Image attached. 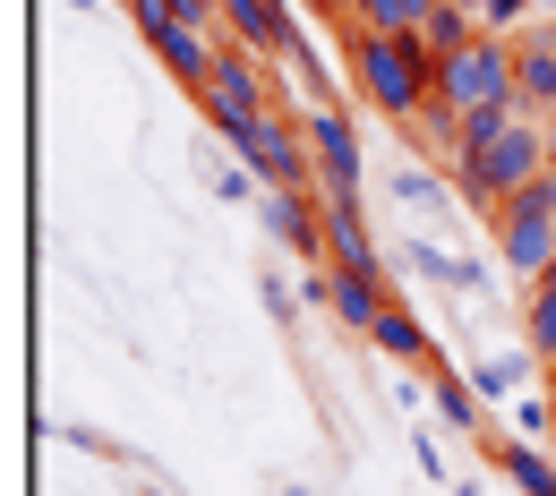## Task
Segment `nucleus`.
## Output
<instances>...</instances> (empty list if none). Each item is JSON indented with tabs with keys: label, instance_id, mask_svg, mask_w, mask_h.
I'll list each match as a JSON object with an SVG mask.
<instances>
[{
	"label": "nucleus",
	"instance_id": "obj_1",
	"mask_svg": "<svg viewBox=\"0 0 556 496\" xmlns=\"http://www.w3.org/2000/svg\"><path fill=\"white\" fill-rule=\"evenodd\" d=\"M445 171H454V198H463V206L496 214L505 198H514V189H531V180L548 171V120H540V112H522V120H514L505 138L463 145V154H454Z\"/></svg>",
	"mask_w": 556,
	"mask_h": 496
},
{
	"label": "nucleus",
	"instance_id": "obj_2",
	"mask_svg": "<svg viewBox=\"0 0 556 496\" xmlns=\"http://www.w3.org/2000/svg\"><path fill=\"white\" fill-rule=\"evenodd\" d=\"M351 77H359V94H368L386 120H403V129L437 103V52H428L419 35H351Z\"/></svg>",
	"mask_w": 556,
	"mask_h": 496
},
{
	"label": "nucleus",
	"instance_id": "obj_3",
	"mask_svg": "<svg viewBox=\"0 0 556 496\" xmlns=\"http://www.w3.org/2000/svg\"><path fill=\"white\" fill-rule=\"evenodd\" d=\"M488 231H496V266L531 291V283L556 266V163L531 180V189H514L505 206L488 214Z\"/></svg>",
	"mask_w": 556,
	"mask_h": 496
},
{
	"label": "nucleus",
	"instance_id": "obj_4",
	"mask_svg": "<svg viewBox=\"0 0 556 496\" xmlns=\"http://www.w3.org/2000/svg\"><path fill=\"white\" fill-rule=\"evenodd\" d=\"M437 103L445 112H488V103H522V52L505 43V35H480V43H463V52H445L437 61Z\"/></svg>",
	"mask_w": 556,
	"mask_h": 496
},
{
	"label": "nucleus",
	"instance_id": "obj_5",
	"mask_svg": "<svg viewBox=\"0 0 556 496\" xmlns=\"http://www.w3.org/2000/svg\"><path fill=\"white\" fill-rule=\"evenodd\" d=\"M223 145L266 180V189H317V154H308V129L291 112H257L240 129H223Z\"/></svg>",
	"mask_w": 556,
	"mask_h": 496
},
{
	"label": "nucleus",
	"instance_id": "obj_6",
	"mask_svg": "<svg viewBox=\"0 0 556 496\" xmlns=\"http://www.w3.org/2000/svg\"><path fill=\"white\" fill-rule=\"evenodd\" d=\"M300 129H308V154H317V189L326 198H359V171H368L359 120L343 103H300Z\"/></svg>",
	"mask_w": 556,
	"mask_h": 496
},
{
	"label": "nucleus",
	"instance_id": "obj_7",
	"mask_svg": "<svg viewBox=\"0 0 556 496\" xmlns=\"http://www.w3.org/2000/svg\"><path fill=\"white\" fill-rule=\"evenodd\" d=\"M198 112L214 120V138H223V129H240V120H257V112H275V94H266V69H257V52H249V43H223L214 77L198 86Z\"/></svg>",
	"mask_w": 556,
	"mask_h": 496
},
{
	"label": "nucleus",
	"instance_id": "obj_8",
	"mask_svg": "<svg viewBox=\"0 0 556 496\" xmlns=\"http://www.w3.org/2000/svg\"><path fill=\"white\" fill-rule=\"evenodd\" d=\"M223 35H231V43H249V52H257V61H266V52H291V43H308V35H300V17H291V0H223Z\"/></svg>",
	"mask_w": 556,
	"mask_h": 496
},
{
	"label": "nucleus",
	"instance_id": "obj_9",
	"mask_svg": "<svg viewBox=\"0 0 556 496\" xmlns=\"http://www.w3.org/2000/svg\"><path fill=\"white\" fill-rule=\"evenodd\" d=\"M394 257L412 266L419 283H437L445 300H480V308H488V266H480V257H454V249H437V240H419V231H412V240H394Z\"/></svg>",
	"mask_w": 556,
	"mask_h": 496
},
{
	"label": "nucleus",
	"instance_id": "obj_10",
	"mask_svg": "<svg viewBox=\"0 0 556 496\" xmlns=\"http://www.w3.org/2000/svg\"><path fill=\"white\" fill-rule=\"evenodd\" d=\"M326 308H334L351 334L368 343V334H377V317H386V275H377V266H334V291H326Z\"/></svg>",
	"mask_w": 556,
	"mask_h": 496
},
{
	"label": "nucleus",
	"instance_id": "obj_11",
	"mask_svg": "<svg viewBox=\"0 0 556 496\" xmlns=\"http://www.w3.org/2000/svg\"><path fill=\"white\" fill-rule=\"evenodd\" d=\"M514 52H522V112H556V17H540L531 35H514Z\"/></svg>",
	"mask_w": 556,
	"mask_h": 496
},
{
	"label": "nucleus",
	"instance_id": "obj_12",
	"mask_svg": "<svg viewBox=\"0 0 556 496\" xmlns=\"http://www.w3.org/2000/svg\"><path fill=\"white\" fill-rule=\"evenodd\" d=\"M326 266H377V231L359 198H326Z\"/></svg>",
	"mask_w": 556,
	"mask_h": 496
},
{
	"label": "nucleus",
	"instance_id": "obj_13",
	"mask_svg": "<svg viewBox=\"0 0 556 496\" xmlns=\"http://www.w3.org/2000/svg\"><path fill=\"white\" fill-rule=\"evenodd\" d=\"M368 343H377L386 359H403V368H437V359H445V343L419 326L403 300H386V317H377V334H368Z\"/></svg>",
	"mask_w": 556,
	"mask_h": 496
},
{
	"label": "nucleus",
	"instance_id": "obj_14",
	"mask_svg": "<svg viewBox=\"0 0 556 496\" xmlns=\"http://www.w3.org/2000/svg\"><path fill=\"white\" fill-rule=\"evenodd\" d=\"M428 403H437V420L454 428V436H480V420H488V411H480L488 394L471 385V377H463V368H445V359L428 368Z\"/></svg>",
	"mask_w": 556,
	"mask_h": 496
},
{
	"label": "nucleus",
	"instance_id": "obj_15",
	"mask_svg": "<svg viewBox=\"0 0 556 496\" xmlns=\"http://www.w3.org/2000/svg\"><path fill=\"white\" fill-rule=\"evenodd\" d=\"M496 471H505L522 496H556V454L531 445V436H505V445H496Z\"/></svg>",
	"mask_w": 556,
	"mask_h": 496
},
{
	"label": "nucleus",
	"instance_id": "obj_16",
	"mask_svg": "<svg viewBox=\"0 0 556 496\" xmlns=\"http://www.w3.org/2000/svg\"><path fill=\"white\" fill-rule=\"evenodd\" d=\"M386 198L412 214H445V180L419 163V154H403V163H386Z\"/></svg>",
	"mask_w": 556,
	"mask_h": 496
},
{
	"label": "nucleus",
	"instance_id": "obj_17",
	"mask_svg": "<svg viewBox=\"0 0 556 496\" xmlns=\"http://www.w3.org/2000/svg\"><path fill=\"white\" fill-rule=\"evenodd\" d=\"M419 43H428V52L445 61V52H463V43H480V17H471L463 0H437V9H428V26H419Z\"/></svg>",
	"mask_w": 556,
	"mask_h": 496
},
{
	"label": "nucleus",
	"instance_id": "obj_18",
	"mask_svg": "<svg viewBox=\"0 0 556 496\" xmlns=\"http://www.w3.org/2000/svg\"><path fill=\"white\" fill-rule=\"evenodd\" d=\"M522 343L556 359V291H522Z\"/></svg>",
	"mask_w": 556,
	"mask_h": 496
},
{
	"label": "nucleus",
	"instance_id": "obj_19",
	"mask_svg": "<svg viewBox=\"0 0 556 496\" xmlns=\"http://www.w3.org/2000/svg\"><path fill=\"white\" fill-rule=\"evenodd\" d=\"M206 189L223 206H257V198H266V180H257L249 163H206Z\"/></svg>",
	"mask_w": 556,
	"mask_h": 496
},
{
	"label": "nucleus",
	"instance_id": "obj_20",
	"mask_svg": "<svg viewBox=\"0 0 556 496\" xmlns=\"http://www.w3.org/2000/svg\"><path fill=\"white\" fill-rule=\"evenodd\" d=\"M257 300H266V317H275V326H291V317H300V291L282 283V275H266V283H257Z\"/></svg>",
	"mask_w": 556,
	"mask_h": 496
},
{
	"label": "nucleus",
	"instance_id": "obj_21",
	"mask_svg": "<svg viewBox=\"0 0 556 496\" xmlns=\"http://www.w3.org/2000/svg\"><path fill=\"white\" fill-rule=\"evenodd\" d=\"M531 291H556V266H548V275H540V283H531Z\"/></svg>",
	"mask_w": 556,
	"mask_h": 496
},
{
	"label": "nucleus",
	"instance_id": "obj_22",
	"mask_svg": "<svg viewBox=\"0 0 556 496\" xmlns=\"http://www.w3.org/2000/svg\"><path fill=\"white\" fill-rule=\"evenodd\" d=\"M463 9H480V0H463Z\"/></svg>",
	"mask_w": 556,
	"mask_h": 496
},
{
	"label": "nucleus",
	"instance_id": "obj_23",
	"mask_svg": "<svg viewBox=\"0 0 556 496\" xmlns=\"http://www.w3.org/2000/svg\"><path fill=\"white\" fill-rule=\"evenodd\" d=\"M291 496H308V488H291Z\"/></svg>",
	"mask_w": 556,
	"mask_h": 496
},
{
	"label": "nucleus",
	"instance_id": "obj_24",
	"mask_svg": "<svg viewBox=\"0 0 556 496\" xmlns=\"http://www.w3.org/2000/svg\"><path fill=\"white\" fill-rule=\"evenodd\" d=\"M317 9H326V0H317Z\"/></svg>",
	"mask_w": 556,
	"mask_h": 496
}]
</instances>
